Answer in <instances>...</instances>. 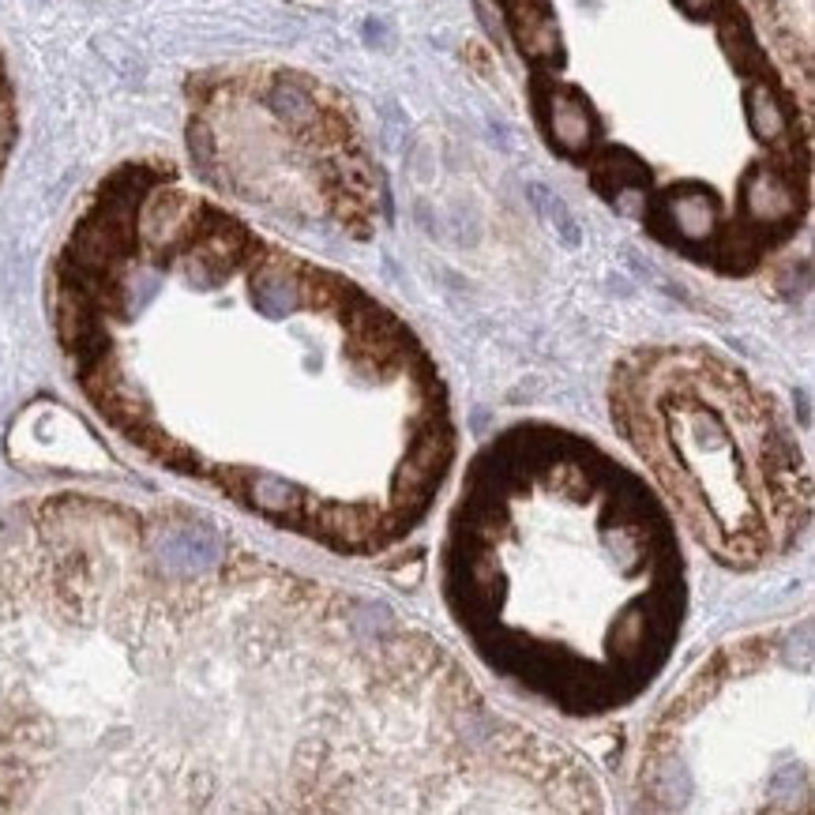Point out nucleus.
<instances>
[{"mask_svg":"<svg viewBox=\"0 0 815 815\" xmlns=\"http://www.w3.org/2000/svg\"><path fill=\"white\" fill-rule=\"evenodd\" d=\"M613 425L684 530L733 568L767 564L808 523V470L767 387L703 346L628 357Z\"/></svg>","mask_w":815,"mask_h":815,"instance_id":"obj_3","label":"nucleus"},{"mask_svg":"<svg viewBox=\"0 0 815 815\" xmlns=\"http://www.w3.org/2000/svg\"><path fill=\"white\" fill-rule=\"evenodd\" d=\"M173 305L106 248L72 241L57 323L79 387L124 440L267 523L372 553L410 534L455 455L436 365L354 282L260 245L226 282L233 218L143 170L117 177Z\"/></svg>","mask_w":815,"mask_h":815,"instance_id":"obj_1","label":"nucleus"},{"mask_svg":"<svg viewBox=\"0 0 815 815\" xmlns=\"http://www.w3.org/2000/svg\"><path fill=\"white\" fill-rule=\"evenodd\" d=\"M444 594L489 669L564 714H601L669 658L684 560L631 470L571 432L519 429L462 481Z\"/></svg>","mask_w":815,"mask_h":815,"instance_id":"obj_2","label":"nucleus"},{"mask_svg":"<svg viewBox=\"0 0 815 815\" xmlns=\"http://www.w3.org/2000/svg\"><path fill=\"white\" fill-rule=\"evenodd\" d=\"M639 774L654 808L793 812L812 774V673L797 624L699 665L650 725Z\"/></svg>","mask_w":815,"mask_h":815,"instance_id":"obj_4","label":"nucleus"}]
</instances>
